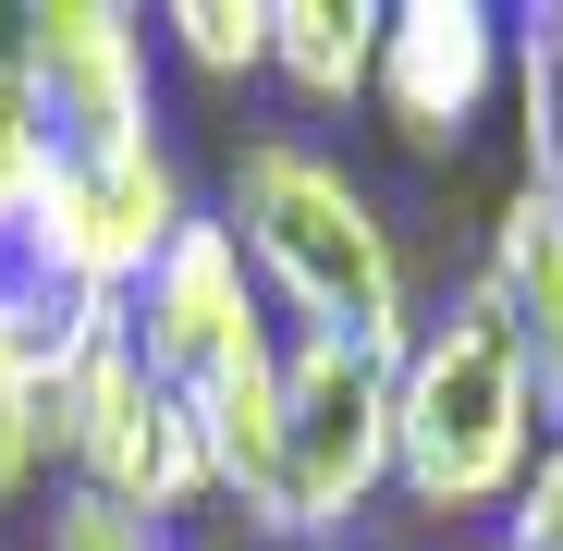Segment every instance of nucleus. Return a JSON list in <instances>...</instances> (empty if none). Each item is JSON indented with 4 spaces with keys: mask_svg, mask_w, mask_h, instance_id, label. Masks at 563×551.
Returning <instances> with one entry per match:
<instances>
[{
    "mask_svg": "<svg viewBox=\"0 0 563 551\" xmlns=\"http://www.w3.org/2000/svg\"><path fill=\"white\" fill-rule=\"evenodd\" d=\"M13 111L49 159H123L159 147V74H147V13L123 0H37L13 13Z\"/></svg>",
    "mask_w": 563,
    "mask_h": 551,
    "instance_id": "4",
    "label": "nucleus"
},
{
    "mask_svg": "<svg viewBox=\"0 0 563 551\" xmlns=\"http://www.w3.org/2000/svg\"><path fill=\"white\" fill-rule=\"evenodd\" d=\"M478 295L503 307V331L527 343V381H539V417L563 429V209L539 184H515L503 221H490V257H478Z\"/></svg>",
    "mask_w": 563,
    "mask_h": 551,
    "instance_id": "7",
    "label": "nucleus"
},
{
    "mask_svg": "<svg viewBox=\"0 0 563 551\" xmlns=\"http://www.w3.org/2000/svg\"><path fill=\"white\" fill-rule=\"evenodd\" d=\"M184 221H197V184H184V159L159 135V147H123V159H49L25 245H37V269L62 295H111L123 307Z\"/></svg>",
    "mask_w": 563,
    "mask_h": 551,
    "instance_id": "5",
    "label": "nucleus"
},
{
    "mask_svg": "<svg viewBox=\"0 0 563 551\" xmlns=\"http://www.w3.org/2000/svg\"><path fill=\"white\" fill-rule=\"evenodd\" d=\"M159 49L197 86H245V74H269V0H172Z\"/></svg>",
    "mask_w": 563,
    "mask_h": 551,
    "instance_id": "10",
    "label": "nucleus"
},
{
    "mask_svg": "<svg viewBox=\"0 0 563 551\" xmlns=\"http://www.w3.org/2000/svg\"><path fill=\"white\" fill-rule=\"evenodd\" d=\"M49 551H172V527H135V515H111L99 491H49Z\"/></svg>",
    "mask_w": 563,
    "mask_h": 551,
    "instance_id": "12",
    "label": "nucleus"
},
{
    "mask_svg": "<svg viewBox=\"0 0 563 551\" xmlns=\"http://www.w3.org/2000/svg\"><path fill=\"white\" fill-rule=\"evenodd\" d=\"M245 257V283L269 295L282 331H331V343H380L405 355L417 331V283H405V245L380 221V197L307 135H245L221 159V209H209Z\"/></svg>",
    "mask_w": 563,
    "mask_h": 551,
    "instance_id": "1",
    "label": "nucleus"
},
{
    "mask_svg": "<svg viewBox=\"0 0 563 551\" xmlns=\"http://www.w3.org/2000/svg\"><path fill=\"white\" fill-rule=\"evenodd\" d=\"M319 551H355V539H319Z\"/></svg>",
    "mask_w": 563,
    "mask_h": 551,
    "instance_id": "15",
    "label": "nucleus"
},
{
    "mask_svg": "<svg viewBox=\"0 0 563 551\" xmlns=\"http://www.w3.org/2000/svg\"><path fill=\"white\" fill-rule=\"evenodd\" d=\"M0 74H13V13H0Z\"/></svg>",
    "mask_w": 563,
    "mask_h": 551,
    "instance_id": "14",
    "label": "nucleus"
},
{
    "mask_svg": "<svg viewBox=\"0 0 563 551\" xmlns=\"http://www.w3.org/2000/svg\"><path fill=\"white\" fill-rule=\"evenodd\" d=\"M380 491H393V355L282 331V478H269L257 539H282V551L355 539V515Z\"/></svg>",
    "mask_w": 563,
    "mask_h": 551,
    "instance_id": "3",
    "label": "nucleus"
},
{
    "mask_svg": "<svg viewBox=\"0 0 563 551\" xmlns=\"http://www.w3.org/2000/svg\"><path fill=\"white\" fill-rule=\"evenodd\" d=\"M515 135H527V184L563 209V0L515 13Z\"/></svg>",
    "mask_w": 563,
    "mask_h": 551,
    "instance_id": "9",
    "label": "nucleus"
},
{
    "mask_svg": "<svg viewBox=\"0 0 563 551\" xmlns=\"http://www.w3.org/2000/svg\"><path fill=\"white\" fill-rule=\"evenodd\" d=\"M539 381L527 343L503 331V307L478 283H453L441 307H417L405 355H393V491L429 515H503L539 466Z\"/></svg>",
    "mask_w": 563,
    "mask_h": 551,
    "instance_id": "2",
    "label": "nucleus"
},
{
    "mask_svg": "<svg viewBox=\"0 0 563 551\" xmlns=\"http://www.w3.org/2000/svg\"><path fill=\"white\" fill-rule=\"evenodd\" d=\"M503 551H563V429L539 441V466H527V491L503 503Z\"/></svg>",
    "mask_w": 563,
    "mask_h": 551,
    "instance_id": "13",
    "label": "nucleus"
},
{
    "mask_svg": "<svg viewBox=\"0 0 563 551\" xmlns=\"http://www.w3.org/2000/svg\"><path fill=\"white\" fill-rule=\"evenodd\" d=\"M490 551H503V539H490Z\"/></svg>",
    "mask_w": 563,
    "mask_h": 551,
    "instance_id": "16",
    "label": "nucleus"
},
{
    "mask_svg": "<svg viewBox=\"0 0 563 551\" xmlns=\"http://www.w3.org/2000/svg\"><path fill=\"white\" fill-rule=\"evenodd\" d=\"M380 74V0H269V86L295 111H355Z\"/></svg>",
    "mask_w": 563,
    "mask_h": 551,
    "instance_id": "8",
    "label": "nucleus"
},
{
    "mask_svg": "<svg viewBox=\"0 0 563 551\" xmlns=\"http://www.w3.org/2000/svg\"><path fill=\"white\" fill-rule=\"evenodd\" d=\"M503 74H515V13H490V0H393L367 99H380L405 159H465V135L503 99Z\"/></svg>",
    "mask_w": 563,
    "mask_h": 551,
    "instance_id": "6",
    "label": "nucleus"
},
{
    "mask_svg": "<svg viewBox=\"0 0 563 551\" xmlns=\"http://www.w3.org/2000/svg\"><path fill=\"white\" fill-rule=\"evenodd\" d=\"M49 466V441H37V355L0 331V515L25 503V478Z\"/></svg>",
    "mask_w": 563,
    "mask_h": 551,
    "instance_id": "11",
    "label": "nucleus"
}]
</instances>
